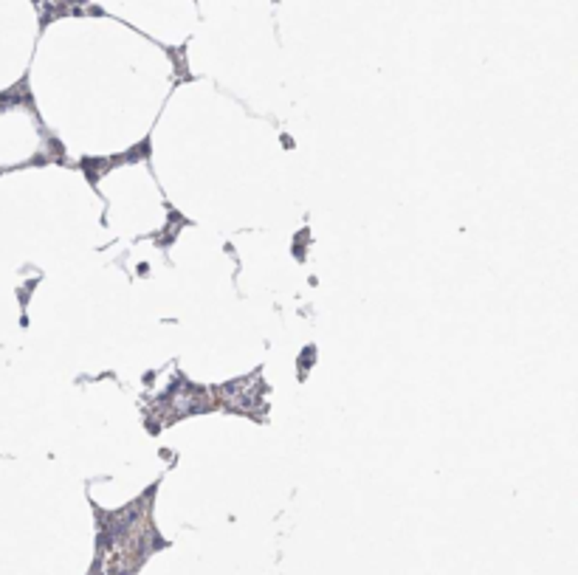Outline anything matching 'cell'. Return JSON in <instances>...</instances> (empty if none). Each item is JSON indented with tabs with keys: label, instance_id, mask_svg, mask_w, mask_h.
<instances>
[{
	"label": "cell",
	"instance_id": "1",
	"mask_svg": "<svg viewBox=\"0 0 578 575\" xmlns=\"http://www.w3.org/2000/svg\"><path fill=\"white\" fill-rule=\"evenodd\" d=\"M220 395L226 398L228 406H240V409H251L259 404V381L257 378H240L235 384H226L220 389Z\"/></svg>",
	"mask_w": 578,
	"mask_h": 575
}]
</instances>
